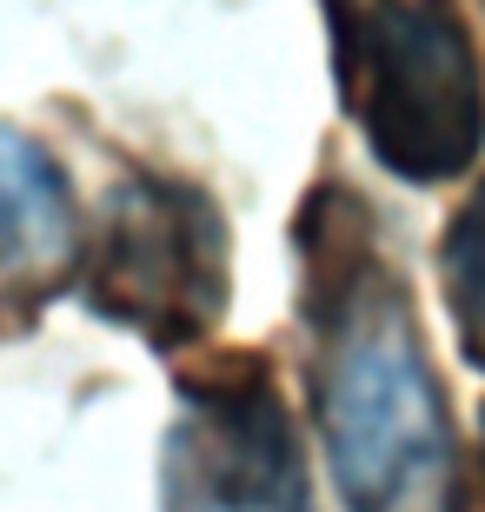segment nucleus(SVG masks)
Masks as SVG:
<instances>
[{
	"label": "nucleus",
	"instance_id": "423d86ee",
	"mask_svg": "<svg viewBox=\"0 0 485 512\" xmlns=\"http://www.w3.org/2000/svg\"><path fill=\"white\" fill-rule=\"evenodd\" d=\"M439 293H446L466 366L485 373V180L466 193V207L452 213L446 240H439Z\"/></svg>",
	"mask_w": 485,
	"mask_h": 512
},
{
	"label": "nucleus",
	"instance_id": "f03ea898",
	"mask_svg": "<svg viewBox=\"0 0 485 512\" xmlns=\"http://www.w3.org/2000/svg\"><path fill=\"white\" fill-rule=\"evenodd\" d=\"M339 114L406 187L459 180L485 153V67L459 0H319Z\"/></svg>",
	"mask_w": 485,
	"mask_h": 512
},
{
	"label": "nucleus",
	"instance_id": "f257e3e1",
	"mask_svg": "<svg viewBox=\"0 0 485 512\" xmlns=\"http://www.w3.org/2000/svg\"><path fill=\"white\" fill-rule=\"evenodd\" d=\"M293 247L313 413L346 512H466L446 393L373 207L346 180H319L293 220Z\"/></svg>",
	"mask_w": 485,
	"mask_h": 512
},
{
	"label": "nucleus",
	"instance_id": "20e7f679",
	"mask_svg": "<svg viewBox=\"0 0 485 512\" xmlns=\"http://www.w3.org/2000/svg\"><path fill=\"white\" fill-rule=\"evenodd\" d=\"M160 512H313V473L266 353H213L173 380Z\"/></svg>",
	"mask_w": 485,
	"mask_h": 512
},
{
	"label": "nucleus",
	"instance_id": "0eeeda50",
	"mask_svg": "<svg viewBox=\"0 0 485 512\" xmlns=\"http://www.w3.org/2000/svg\"><path fill=\"white\" fill-rule=\"evenodd\" d=\"M479 453H485V413H479Z\"/></svg>",
	"mask_w": 485,
	"mask_h": 512
},
{
	"label": "nucleus",
	"instance_id": "7ed1b4c3",
	"mask_svg": "<svg viewBox=\"0 0 485 512\" xmlns=\"http://www.w3.org/2000/svg\"><path fill=\"white\" fill-rule=\"evenodd\" d=\"M80 300L153 353L200 346L226 313V213L180 173L133 167L100 200L80 247Z\"/></svg>",
	"mask_w": 485,
	"mask_h": 512
},
{
	"label": "nucleus",
	"instance_id": "39448f33",
	"mask_svg": "<svg viewBox=\"0 0 485 512\" xmlns=\"http://www.w3.org/2000/svg\"><path fill=\"white\" fill-rule=\"evenodd\" d=\"M80 266V220L54 153L0 120V326H27Z\"/></svg>",
	"mask_w": 485,
	"mask_h": 512
}]
</instances>
